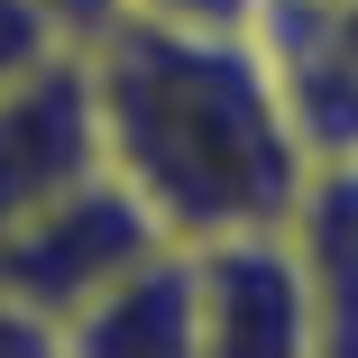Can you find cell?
I'll list each match as a JSON object with an SVG mask.
<instances>
[{"label":"cell","instance_id":"obj_7","mask_svg":"<svg viewBox=\"0 0 358 358\" xmlns=\"http://www.w3.org/2000/svg\"><path fill=\"white\" fill-rule=\"evenodd\" d=\"M129 19H166V28H221V37H257L266 0H120ZM110 10V19H120Z\"/></svg>","mask_w":358,"mask_h":358},{"label":"cell","instance_id":"obj_6","mask_svg":"<svg viewBox=\"0 0 358 358\" xmlns=\"http://www.w3.org/2000/svg\"><path fill=\"white\" fill-rule=\"evenodd\" d=\"M285 239L313 285L322 358H358V157H313L294 211H285Z\"/></svg>","mask_w":358,"mask_h":358},{"label":"cell","instance_id":"obj_5","mask_svg":"<svg viewBox=\"0 0 358 358\" xmlns=\"http://www.w3.org/2000/svg\"><path fill=\"white\" fill-rule=\"evenodd\" d=\"M64 358H193V248L157 239L64 322Z\"/></svg>","mask_w":358,"mask_h":358},{"label":"cell","instance_id":"obj_9","mask_svg":"<svg viewBox=\"0 0 358 358\" xmlns=\"http://www.w3.org/2000/svg\"><path fill=\"white\" fill-rule=\"evenodd\" d=\"M0 358H55V331H46V322H28L10 294H0Z\"/></svg>","mask_w":358,"mask_h":358},{"label":"cell","instance_id":"obj_1","mask_svg":"<svg viewBox=\"0 0 358 358\" xmlns=\"http://www.w3.org/2000/svg\"><path fill=\"white\" fill-rule=\"evenodd\" d=\"M83 46L101 166L148 202L166 239H230L294 211L313 148L257 37L166 28V19H101Z\"/></svg>","mask_w":358,"mask_h":358},{"label":"cell","instance_id":"obj_2","mask_svg":"<svg viewBox=\"0 0 358 358\" xmlns=\"http://www.w3.org/2000/svg\"><path fill=\"white\" fill-rule=\"evenodd\" d=\"M166 230L148 221V202H138L110 166H92L83 184H64L55 202H37L28 221L0 230V294H10L28 322L55 331V358H64V322H74L120 266H138Z\"/></svg>","mask_w":358,"mask_h":358},{"label":"cell","instance_id":"obj_8","mask_svg":"<svg viewBox=\"0 0 358 358\" xmlns=\"http://www.w3.org/2000/svg\"><path fill=\"white\" fill-rule=\"evenodd\" d=\"M46 46H64V37L28 10V0H0V74H19V64H28V55H46Z\"/></svg>","mask_w":358,"mask_h":358},{"label":"cell","instance_id":"obj_3","mask_svg":"<svg viewBox=\"0 0 358 358\" xmlns=\"http://www.w3.org/2000/svg\"><path fill=\"white\" fill-rule=\"evenodd\" d=\"M193 358H322L313 285L285 221L193 239Z\"/></svg>","mask_w":358,"mask_h":358},{"label":"cell","instance_id":"obj_4","mask_svg":"<svg viewBox=\"0 0 358 358\" xmlns=\"http://www.w3.org/2000/svg\"><path fill=\"white\" fill-rule=\"evenodd\" d=\"M92 166H101L92 74H83V46L64 37L28 55L19 74H0V230L55 202L64 184H83Z\"/></svg>","mask_w":358,"mask_h":358},{"label":"cell","instance_id":"obj_10","mask_svg":"<svg viewBox=\"0 0 358 358\" xmlns=\"http://www.w3.org/2000/svg\"><path fill=\"white\" fill-rule=\"evenodd\" d=\"M28 10H37V19H46L55 37H92V28H101V19L120 10V0H28Z\"/></svg>","mask_w":358,"mask_h":358}]
</instances>
